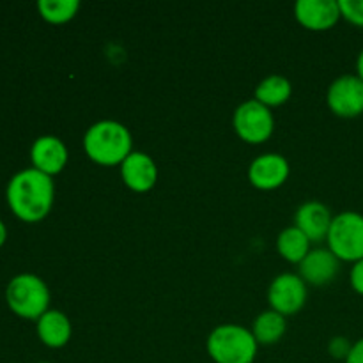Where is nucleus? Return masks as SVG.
Masks as SVG:
<instances>
[{
	"label": "nucleus",
	"instance_id": "423d86ee",
	"mask_svg": "<svg viewBox=\"0 0 363 363\" xmlns=\"http://www.w3.org/2000/svg\"><path fill=\"white\" fill-rule=\"evenodd\" d=\"M233 128L241 140L259 145L272 138L275 131V117L272 110L257 99H247L234 110Z\"/></svg>",
	"mask_w": 363,
	"mask_h": 363
},
{
	"label": "nucleus",
	"instance_id": "f3484780",
	"mask_svg": "<svg viewBox=\"0 0 363 363\" xmlns=\"http://www.w3.org/2000/svg\"><path fill=\"white\" fill-rule=\"evenodd\" d=\"M293 96V85L282 74H269L255 87V98L269 110L286 105Z\"/></svg>",
	"mask_w": 363,
	"mask_h": 363
},
{
	"label": "nucleus",
	"instance_id": "ddd939ff",
	"mask_svg": "<svg viewBox=\"0 0 363 363\" xmlns=\"http://www.w3.org/2000/svg\"><path fill=\"white\" fill-rule=\"evenodd\" d=\"M333 216L328 206L319 201L301 204L294 213V225L311 240V243H321L328 238Z\"/></svg>",
	"mask_w": 363,
	"mask_h": 363
},
{
	"label": "nucleus",
	"instance_id": "f8f14e48",
	"mask_svg": "<svg viewBox=\"0 0 363 363\" xmlns=\"http://www.w3.org/2000/svg\"><path fill=\"white\" fill-rule=\"evenodd\" d=\"M340 261L330 252V248H314L307 257L300 262V273L307 286L325 287L339 275Z\"/></svg>",
	"mask_w": 363,
	"mask_h": 363
},
{
	"label": "nucleus",
	"instance_id": "7ed1b4c3",
	"mask_svg": "<svg viewBox=\"0 0 363 363\" xmlns=\"http://www.w3.org/2000/svg\"><path fill=\"white\" fill-rule=\"evenodd\" d=\"M206 350L215 363H254L259 344L252 330L230 323L209 333Z\"/></svg>",
	"mask_w": 363,
	"mask_h": 363
},
{
	"label": "nucleus",
	"instance_id": "6ab92c4d",
	"mask_svg": "<svg viewBox=\"0 0 363 363\" xmlns=\"http://www.w3.org/2000/svg\"><path fill=\"white\" fill-rule=\"evenodd\" d=\"M38 9L48 23L62 25L77 16L80 2L78 0H39Z\"/></svg>",
	"mask_w": 363,
	"mask_h": 363
},
{
	"label": "nucleus",
	"instance_id": "5701e85b",
	"mask_svg": "<svg viewBox=\"0 0 363 363\" xmlns=\"http://www.w3.org/2000/svg\"><path fill=\"white\" fill-rule=\"evenodd\" d=\"M346 363H363V339L357 340V342L353 344Z\"/></svg>",
	"mask_w": 363,
	"mask_h": 363
},
{
	"label": "nucleus",
	"instance_id": "aec40b11",
	"mask_svg": "<svg viewBox=\"0 0 363 363\" xmlns=\"http://www.w3.org/2000/svg\"><path fill=\"white\" fill-rule=\"evenodd\" d=\"M339 7L344 20L363 28V0H339Z\"/></svg>",
	"mask_w": 363,
	"mask_h": 363
},
{
	"label": "nucleus",
	"instance_id": "20e7f679",
	"mask_svg": "<svg viewBox=\"0 0 363 363\" xmlns=\"http://www.w3.org/2000/svg\"><path fill=\"white\" fill-rule=\"evenodd\" d=\"M6 300L11 311L25 319H39L50 311L48 286L32 273H21L7 284Z\"/></svg>",
	"mask_w": 363,
	"mask_h": 363
},
{
	"label": "nucleus",
	"instance_id": "1a4fd4ad",
	"mask_svg": "<svg viewBox=\"0 0 363 363\" xmlns=\"http://www.w3.org/2000/svg\"><path fill=\"white\" fill-rule=\"evenodd\" d=\"M291 167L286 156L279 152H266L257 156L248 167V181L255 190L273 191L289 179Z\"/></svg>",
	"mask_w": 363,
	"mask_h": 363
},
{
	"label": "nucleus",
	"instance_id": "6e6552de",
	"mask_svg": "<svg viewBox=\"0 0 363 363\" xmlns=\"http://www.w3.org/2000/svg\"><path fill=\"white\" fill-rule=\"evenodd\" d=\"M326 103L332 113L354 119L363 113V80L358 74H342L330 84Z\"/></svg>",
	"mask_w": 363,
	"mask_h": 363
},
{
	"label": "nucleus",
	"instance_id": "dca6fc26",
	"mask_svg": "<svg viewBox=\"0 0 363 363\" xmlns=\"http://www.w3.org/2000/svg\"><path fill=\"white\" fill-rule=\"evenodd\" d=\"M311 245V240L296 225L286 227L277 238V252L284 261L291 262V264L300 266V262L312 250Z\"/></svg>",
	"mask_w": 363,
	"mask_h": 363
},
{
	"label": "nucleus",
	"instance_id": "2eb2a0df",
	"mask_svg": "<svg viewBox=\"0 0 363 363\" xmlns=\"http://www.w3.org/2000/svg\"><path fill=\"white\" fill-rule=\"evenodd\" d=\"M71 333H73V326H71L69 318L64 312L52 308L38 319L39 339L45 346L52 347V350L66 346L71 340Z\"/></svg>",
	"mask_w": 363,
	"mask_h": 363
},
{
	"label": "nucleus",
	"instance_id": "f03ea898",
	"mask_svg": "<svg viewBox=\"0 0 363 363\" xmlns=\"http://www.w3.org/2000/svg\"><path fill=\"white\" fill-rule=\"evenodd\" d=\"M84 151L91 162L101 167L123 165L133 152V137L119 121H98L84 135Z\"/></svg>",
	"mask_w": 363,
	"mask_h": 363
},
{
	"label": "nucleus",
	"instance_id": "f257e3e1",
	"mask_svg": "<svg viewBox=\"0 0 363 363\" xmlns=\"http://www.w3.org/2000/svg\"><path fill=\"white\" fill-rule=\"evenodd\" d=\"M55 199L52 177L35 169L14 174L7 186V202L23 222H39L50 213Z\"/></svg>",
	"mask_w": 363,
	"mask_h": 363
},
{
	"label": "nucleus",
	"instance_id": "9b49d317",
	"mask_svg": "<svg viewBox=\"0 0 363 363\" xmlns=\"http://www.w3.org/2000/svg\"><path fill=\"white\" fill-rule=\"evenodd\" d=\"M121 177L128 190L147 194L158 183V167L147 152L133 151L121 165Z\"/></svg>",
	"mask_w": 363,
	"mask_h": 363
},
{
	"label": "nucleus",
	"instance_id": "0eeeda50",
	"mask_svg": "<svg viewBox=\"0 0 363 363\" xmlns=\"http://www.w3.org/2000/svg\"><path fill=\"white\" fill-rule=\"evenodd\" d=\"M307 296L308 286L296 273H282L275 277L268 287L269 308L282 314L284 318L296 315L303 311Z\"/></svg>",
	"mask_w": 363,
	"mask_h": 363
},
{
	"label": "nucleus",
	"instance_id": "a878e982",
	"mask_svg": "<svg viewBox=\"0 0 363 363\" xmlns=\"http://www.w3.org/2000/svg\"><path fill=\"white\" fill-rule=\"evenodd\" d=\"M39 363H50V362H39Z\"/></svg>",
	"mask_w": 363,
	"mask_h": 363
},
{
	"label": "nucleus",
	"instance_id": "39448f33",
	"mask_svg": "<svg viewBox=\"0 0 363 363\" xmlns=\"http://www.w3.org/2000/svg\"><path fill=\"white\" fill-rule=\"evenodd\" d=\"M328 248L340 262H358L363 259V215L342 211L333 216L330 227Z\"/></svg>",
	"mask_w": 363,
	"mask_h": 363
},
{
	"label": "nucleus",
	"instance_id": "b1692460",
	"mask_svg": "<svg viewBox=\"0 0 363 363\" xmlns=\"http://www.w3.org/2000/svg\"><path fill=\"white\" fill-rule=\"evenodd\" d=\"M357 74L363 80V50H362L360 55H358V59H357Z\"/></svg>",
	"mask_w": 363,
	"mask_h": 363
},
{
	"label": "nucleus",
	"instance_id": "4468645a",
	"mask_svg": "<svg viewBox=\"0 0 363 363\" xmlns=\"http://www.w3.org/2000/svg\"><path fill=\"white\" fill-rule=\"evenodd\" d=\"M30 158L35 170L53 177L62 172L69 155H67L66 144L59 137L45 135L32 144Z\"/></svg>",
	"mask_w": 363,
	"mask_h": 363
},
{
	"label": "nucleus",
	"instance_id": "a211bd4d",
	"mask_svg": "<svg viewBox=\"0 0 363 363\" xmlns=\"http://www.w3.org/2000/svg\"><path fill=\"white\" fill-rule=\"evenodd\" d=\"M250 330L259 346H273V344L280 342V339L286 335L287 321L282 314L269 308V311L261 312L255 318Z\"/></svg>",
	"mask_w": 363,
	"mask_h": 363
},
{
	"label": "nucleus",
	"instance_id": "393cba45",
	"mask_svg": "<svg viewBox=\"0 0 363 363\" xmlns=\"http://www.w3.org/2000/svg\"><path fill=\"white\" fill-rule=\"evenodd\" d=\"M7 238V230H6V225H4V222L0 220V247L4 245V241H6Z\"/></svg>",
	"mask_w": 363,
	"mask_h": 363
},
{
	"label": "nucleus",
	"instance_id": "4be33fe9",
	"mask_svg": "<svg viewBox=\"0 0 363 363\" xmlns=\"http://www.w3.org/2000/svg\"><path fill=\"white\" fill-rule=\"evenodd\" d=\"M350 284H351V289H353L354 293L363 296V259L362 261L354 262L353 268H351Z\"/></svg>",
	"mask_w": 363,
	"mask_h": 363
},
{
	"label": "nucleus",
	"instance_id": "9d476101",
	"mask_svg": "<svg viewBox=\"0 0 363 363\" xmlns=\"http://www.w3.org/2000/svg\"><path fill=\"white\" fill-rule=\"evenodd\" d=\"M294 18L303 28L312 32H326L342 18L339 0H300L294 6Z\"/></svg>",
	"mask_w": 363,
	"mask_h": 363
},
{
	"label": "nucleus",
	"instance_id": "412c9836",
	"mask_svg": "<svg viewBox=\"0 0 363 363\" xmlns=\"http://www.w3.org/2000/svg\"><path fill=\"white\" fill-rule=\"evenodd\" d=\"M351 347H353V344L350 342V339H347V337L337 335V337H333V339H330L328 353H330V357L335 358V360L346 362L347 357H350V353H351Z\"/></svg>",
	"mask_w": 363,
	"mask_h": 363
}]
</instances>
